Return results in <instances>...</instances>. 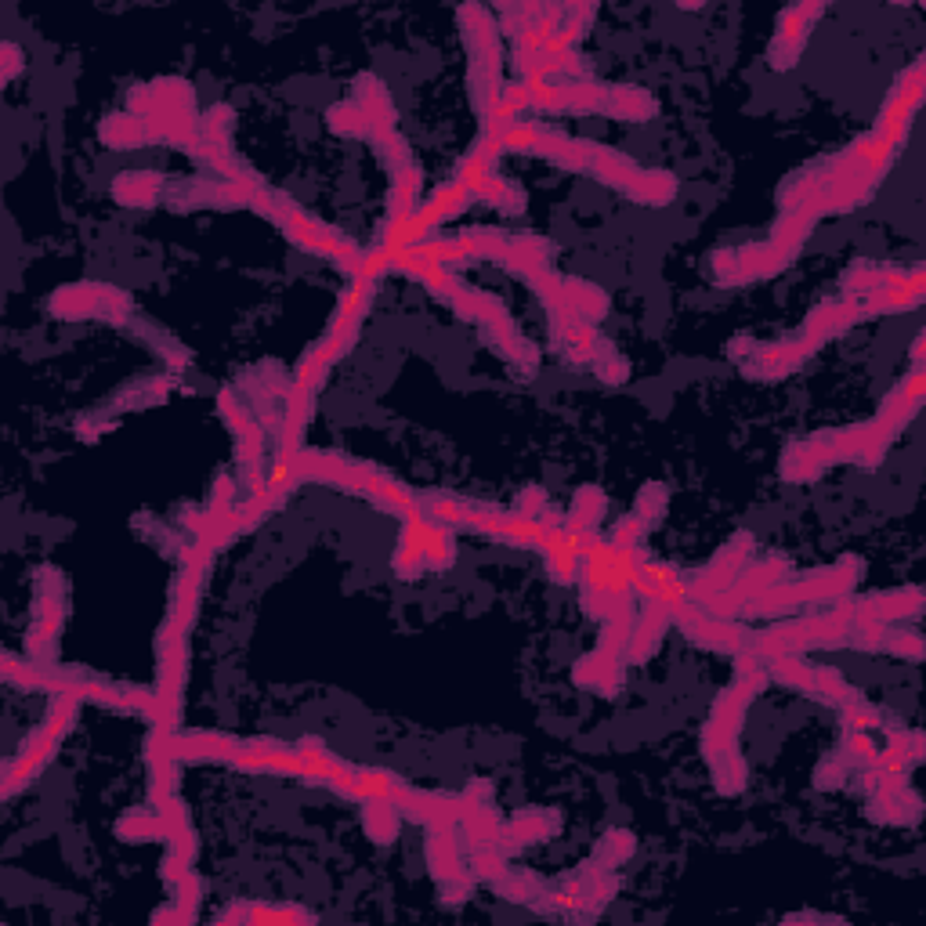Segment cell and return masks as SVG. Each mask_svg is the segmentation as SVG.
I'll return each mask as SVG.
<instances>
[{"instance_id":"obj_2","label":"cell","mask_w":926,"mask_h":926,"mask_svg":"<svg viewBox=\"0 0 926 926\" xmlns=\"http://www.w3.org/2000/svg\"><path fill=\"white\" fill-rule=\"evenodd\" d=\"M102 290L105 286L91 283V286H62L58 293H51V315H58V319L66 322H76V319H98L102 315Z\"/></svg>"},{"instance_id":"obj_15","label":"cell","mask_w":926,"mask_h":926,"mask_svg":"<svg viewBox=\"0 0 926 926\" xmlns=\"http://www.w3.org/2000/svg\"><path fill=\"white\" fill-rule=\"evenodd\" d=\"M709 771H713V782H717V789L724 796H735L746 789L749 767H746V760H742V753H731V756H724V760H717V764H709Z\"/></svg>"},{"instance_id":"obj_14","label":"cell","mask_w":926,"mask_h":926,"mask_svg":"<svg viewBox=\"0 0 926 926\" xmlns=\"http://www.w3.org/2000/svg\"><path fill=\"white\" fill-rule=\"evenodd\" d=\"M637 851V840L630 836L626 829H612L601 836V843H597L594 858L601 861V865H608V869H619L623 861H630Z\"/></svg>"},{"instance_id":"obj_3","label":"cell","mask_w":926,"mask_h":926,"mask_svg":"<svg viewBox=\"0 0 926 926\" xmlns=\"http://www.w3.org/2000/svg\"><path fill=\"white\" fill-rule=\"evenodd\" d=\"M355 102L362 105V113H366L369 127H373V134L380 131H395V102H391L388 87L380 84L377 76H359V84H355Z\"/></svg>"},{"instance_id":"obj_24","label":"cell","mask_w":926,"mask_h":926,"mask_svg":"<svg viewBox=\"0 0 926 926\" xmlns=\"http://www.w3.org/2000/svg\"><path fill=\"white\" fill-rule=\"evenodd\" d=\"M0 55H4V80H15V76L22 73V66H26V62H22V48L19 44H4Z\"/></svg>"},{"instance_id":"obj_23","label":"cell","mask_w":926,"mask_h":926,"mask_svg":"<svg viewBox=\"0 0 926 926\" xmlns=\"http://www.w3.org/2000/svg\"><path fill=\"white\" fill-rule=\"evenodd\" d=\"M232 492H236V482L228 478V474H221L218 482H214V496H210V511H232L236 503H232Z\"/></svg>"},{"instance_id":"obj_16","label":"cell","mask_w":926,"mask_h":926,"mask_svg":"<svg viewBox=\"0 0 926 926\" xmlns=\"http://www.w3.org/2000/svg\"><path fill=\"white\" fill-rule=\"evenodd\" d=\"M840 717H843V728L847 731H872V728H883V709L872 706L869 699H851L840 706Z\"/></svg>"},{"instance_id":"obj_5","label":"cell","mask_w":926,"mask_h":926,"mask_svg":"<svg viewBox=\"0 0 926 926\" xmlns=\"http://www.w3.org/2000/svg\"><path fill=\"white\" fill-rule=\"evenodd\" d=\"M243 742H236L232 735H221V731H189L181 735V760H232L239 753Z\"/></svg>"},{"instance_id":"obj_18","label":"cell","mask_w":926,"mask_h":926,"mask_svg":"<svg viewBox=\"0 0 926 926\" xmlns=\"http://www.w3.org/2000/svg\"><path fill=\"white\" fill-rule=\"evenodd\" d=\"M883 652L898 655V659H908V662H919V659H923V637L887 630V644H883Z\"/></svg>"},{"instance_id":"obj_13","label":"cell","mask_w":926,"mask_h":926,"mask_svg":"<svg viewBox=\"0 0 926 926\" xmlns=\"http://www.w3.org/2000/svg\"><path fill=\"white\" fill-rule=\"evenodd\" d=\"M767 677L782 688L793 691H807V681H811V662L804 655H778V659L767 662Z\"/></svg>"},{"instance_id":"obj_17","label":"cell","mask_w":926,"mask_h":926,"mask_svg":"<svg viewBox=\"0 0 926 926\" xmlns=\"http://www.w3.org/2000/svg\"><path fill=\"white\" fill-rule=\"evenodd\" d=\"M717 561L738 572V568L746 565V561H753V536H749V532H735V536L728 539V547L717 554Z\"/></svg>"},{"instance_id":"obj_1","label":"cell","mask_w":926,"mask_h":926,"mask_svg":"<svg viewBox=\"0 0 926 926\" xmlns=\"http://www.w3.org/2000/svg\"><path fill=\"white\" fill-rule=\"evenodd\" d=\"M463 29V44L471 51V66L478 69H500L503 51H500V26L492 19V11L478 8V4H467V8L456 11Z\"/></svg>"},{"instance_id":"obj_4","label":"cell","mask_w":926,"mask_h":926,"mask_svg":"<svg viewBox=\"0 0 926 926\" xmlns=\"http://www.w3.org/2000/svg\"><path fill=\"white\" fill-rule=\"evenodd\" d=\"M167 192V181L152 171H127L113 181V199L123 207H152Z\"/></svg>"},{"instance_id":"obj_21","label":"cell","mask_w":926,"mask_h":926,"mask_svg":"<svg viewBox=\"0 0 926 926\" xmlns=\"http://www.w3.org/2000/svg\"><path fill=\"white\" fill-rule=\"evenodd\" d=\"M594 373H597V380H605V384H623V380L630 377V362H626L623 355H615V351H605V355L594 362Z\"/></svg>"},{"instance_id":"obj_7","label":"cell","mask_w":926,"mask_h":926,"mask_svg":"<svg viewBox=\"0 0 926 926\" xmlns=\"http://www.w3.org/2000/svg\"><path fill=\"white\" fill-rule=\"evenodd\" d=\"M362 829L373 843H391L402 829V811L391 804L388 796L362 800Z\"/></svg>"},{"instance_id":"obj_8","label":"cell","mask_w":926,"mask_h":926,"mask_svg":"<svg viewBox=\"0 0 926 926\" xmlns=\"http://www.w3.org/2000/svg\"><path fill=\"white\" fill-rule=\"evenodd\" d=\"M590 174H594L597 181L612 185V189L626 192L641 171H637V163L630 160V156H623V152H615V149H605V145H597L594 163H590Z\"/></svg>"},{"instance_id":"obj_19","label":"cell","mask_w":926,"mask_h":926,"mask_svg":"<svg viewBox=\"0 0 926 926\" xmlns=\"http://www.w3.org/2000/svg\"><path fill=\"white\" fill-rule=\"evenodd\" d=\"M666 503H670L666 489H662V485H648V489L637 496V514H641V518L652 525V521H659L662 514H666Z\"/></svg>"},{"instance_id":"obj_6","label":"cell","mask_w":926,"mask_h":926,"mask_svg":"<svg viewBox=\"0 0 926 926\" xmlns=\"http://www.w3.org/2000/svg\"><path fill=\"white\" fill-rule=\"evenodd\" d=\"M605 113L615 116V120H652L659 113V105H655V98L644 87L623 84V87H608Z\"/></svg>"},{"instance_id":"obj_20","label":"cell","mask_w":926,"mask_h":926,"mask_svg":"<svg viewBox=\"0 0 926 926\" xmlns=\"http://www.w3.org/2000/svg\"><path fill=\"white\" fill-rule=\"evenodd\" d=\"M847 775H851V767H847V760L836 753V756H829V760H822V767L814 771V785H818V789H836V785L847 782Z\"/></svg>"},{"instance_id":"obj_10","label":"cell","mask_w":926,"mask_h":926,"mask_svg":"<svg viewBox=\"0 0 926 926\" xmlns=\"http://www.w3.org/2000/svg\"><path fill=\"white\" fill-rule=\"evenodd\" d=\"M626 196L644 203V207H662V203H670L677 196V178L666 171H641L634 185L626 189Z\"/></svg>"},{"instance_id":"obj_25","label":"cell","mask_w":926,"mask_h":926,"mask_svg":"<svg viewBox=\"0 0 926 926\" xmlns=\"http://www.w3.org/2000/svg\"><path fill=\"white\" fill-rule=\"evenodd\" d=\"M463 796L471 800V804H482V807H489L492 804V782H485V778H474L467 789H463Z\"/></svg>"},{"instance_id":"obj_22","label":"cell","mask_w":926,"mask_h":926,"mask_svg":"<svg viewBox=\"0 0 926 926\" xmlns=\"http://www.w3.org/2000/svg\"><path fill=\"white\" fill-rule=\"evenodd\" d=\"M543 507H547V492H543V489H525L518 500H514V511L511 514H518L521 521H536Z\"/></svg>"},{"instance_id":"obj_12","label":"cell","mask_w":926,"mask_h":926,"mask_svg":"<svg viewBox=\"0 0 926 926\" xmlns=\"http://www.w3.org/2000/svg\"><path fill=\"white\" fill-rule=\"evenodd\" d=\"M326 123H330V131L341 134V138H373V127H369L366 113H362V105L355 102V98L333 105L330 113H326Z\"/></svg>"},{"instance_id":"obj_9","label":"cell","mask_w":926,"mask_h":926,"mask_svg":"<svg viewBox=\"0 0 926 926\" xmlns=\"http://www.w3.org/2000/svg\"><path fill=\"white\" fill-rule=\"evenodd\" d=\"M102 142L109 149H138L149 142V127L134 113H113L102 120Z\"/></svg>"},{"instance_id":"obj_11","label":"cell","mask_w":926,"mask_h":926,"mask_svg":"<svg viewBox=\"0 0 926 926\" xmlns=\"http://www.w3.org/2000/svg\"><path fill=\"white\" fill-rule=\"evenodd\" d=\"M116 832H120L127 843H145V840H167V825H163L160 811L149 807V811H131L123 814L116 822Z\"/></svg>"}]
</instances>
